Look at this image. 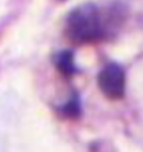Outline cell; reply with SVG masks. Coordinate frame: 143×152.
<instances>
[{
  "label": "cell",
  "mask_w": 143,
  "mask_h": 152,
  "mask_svg": "<svg viewBox=\"0 0 143 152\" xmlns=\"http://www.w3.org/2000/svg\"><path fill=\"white\" fill-rule=\"evenodd\" d=\"M58 110H59V112H61V115L67 117V119H76L81 113V106H80L79 97L75 94V96L71 97V99L67 102V103H65Z\"/></svg>",
  "instance_id": "obj_4"
},
{
  "label": "cell",
  "mask_w": 143,
  "mask_h": 152,
  "mask_svg": "<svg viewBox=\"0 0 143 152\" xmlns=\"http://www.w3.org/2000/svg\"><path fill=\"white\" fill-rule=\"evenodd\" d=\"M98 86L108 99H121L125 94V72L117 63H107L98 75Z\"/></svg>",
  "instance_id": "obj_2"
},
{
  "label": "cell",
  "mask_w": 143,
  "mask_h": 152,
  "mask_svg": "<svg viewBox=\"0 0 143 152\" xmlns=\"http://www.w3.org/2000/svg\"><path fill=\"white\" fill-rule=\"evenodd\" d=\"M126 8L123 4H82L71 10L66 20L65 34L75 44H93L104 41L124 23Z\"/></svg>",
  "instance_id": "obj_1"
},
{
  "label": "cell",
  "mask_w": 143,
  "mask_h": 152,
  "mask_svg": "<svg viewBox=\"0 0 143 152\" xmlns=\"http://www.w3.org/2000/svg\"><path fill=\"white\" fill-rule=\"evenodd\" d=\"M55 67L58 71L65 76V77H72V76L77 72V68L75 66L74 61V53L71 50H61L55 54L54 58Z\"/></svg>",
  "instance_id": "obj_3"
}]
</instances>
